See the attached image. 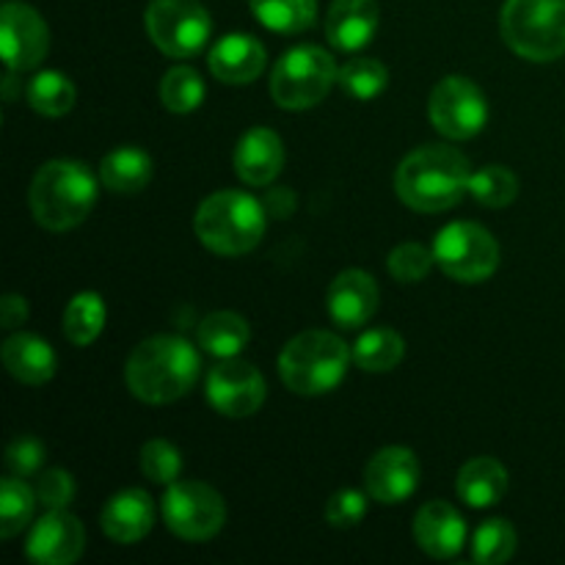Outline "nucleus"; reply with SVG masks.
I'll return each mask as SVG.
<instances>
[{
	"mask_svg": "<svg viewBox=\"0 0 565 565\" xmlns=\"http://www.w3.org/2000/svg\"><path fill=\"white\" fill-rule=\"evenodd\" d=\"M469 193L486 207H505L519 196V180L505 166H486L469 177Z\"/></svg>",
	"mask_w": 565,
	"mask_h": 565,
	"instance_id": "nucleus-34",
	"label": "nucleus"
},
{
	"mask_svg": "<svg viewBox=\"0 0 565 565\" xmlns=\"http://www.w3.org/2000/svg\"><path fill=\"white\" fill-rule=\"evenodd\" d=\"M193 230L210 252L241 257L263 241L265 207L243 191H218L199 204Z\"/></svg>",
	"mask_w": 565,
	"mask_h": 565,
	"instance_id": "nucleus-4",
	"label": "nucleus"
},
{
	"mask_svg": "<svg viewBox=\"0 0 565 565\" xmlns=\"http://www.w3.org/2000/svg\"><path fill=\"white\" fill-rule=\"evenodd\" d=\"M103 533L116 544H138L154 524L152 497L141 489H127L110 497L103 508Z\"/></svg>",
	"mask_w": 565,
	"mask_h": 565,
	"instance_id": "nucleus-20",
	"label": "nucleus"
},
{
	"mask_svg": "<svg viewBox=\"0 0 565 565\" xmlns=\"http://www.w3.org/2000/svg\"><path fill=\"white\" fill-rule=\"evenodd\" d=\"M86 533L77 516L64 511H50L33 524L25 552L39 565H72L83 555Z\"/></svg>",
	"mask_w": 565,
	"mask_h": 565,
	"instance_id": "nucleus-15",
	"label": "nucleus"
},
{
	"mask_svg": "<svg viewBox=\"0 0 565 565\" xmlns=\"http://www.w3.org/2000/svg\"><path fill=\"white\" fill-rule=\"evenodd\" d=\"M326 307H329L331 320L340 329H362L379 309V285H375L373 276L359 268L342 270L331 281Z\"/></svg>",
	"mask_w": 565,
	"mask_h": 565,
	"instance_id": "nucleus-16",
	"label": "nucleus"
},
{
	"mask_svg": "<svg viewBox=\"0 0 565 565\" xmlns=\"http://www.w3.org/2000/svg\"><path fill=\"white\" fill-rule=\"evenodd\" d=\"M434 263V248H425L419 243H403L390 254V274L403 285H414L430 274Z\"/></svg>",
	"mask_w": 565,
	"mask_h": 565,
	"instance_id": "nucleus-36",
	"label": "nucleus"
},
{
	"mask_svg": "<svg viewBox=\"0 0 565 565\" xmlns=\"http://www.w3.org/2000/svg\"><path fill=\"white\" fill-rule=\"evenodd\" d=\"M141 472L147 475L152 483H160V486L177 483V478H180L182 472L180 450L166 439L147 441L141 450Z\"/></svg>",
	"mask_w": 565,
	"mask_h": 565,
	"instance_id": "nucleus-35",
	"label": "nucleus"
},
{
	"mask_svg": "<svg viewBox=\"0 0 565 565\" xmlns=\"http://www.w3.org/2000/svg\"><path fill=\"white\" fill-rule=\"evenodd\" d=\"M147 33L169 58H191L207 44L213 20L199 0H152L147 6Z\"/></svg>",
	"mask_w": 565,
	"mask_h": 565,
	"instance_id": "nucleus-9",
	"label": "nucleus"
},
{
	"mask_svg": "<svg viewBox=\"0 0 565 565\" xmlns=\"http://www.w3.org/2000/svg\"><path fill=\"white\" fill-rule=\"evenodd\" d=\"M268 386L259 370L237 359H221L207 375V401L224 417H252L265 403Z\"/></svg>",
	"mask_w": 565,
	"mask_h": 565,
	"instance_id": "nucleus-12",
	"label": "nucleus"
},
{
	"mask_svg": "<svg viewBox=\"0 0 565 565\" xmlns=\"http://www.w3.org/2000/svg\"><path fill=\"white\" fill-rule=\"evenodd\" d=\"M500 31L522 58L546 64L565 55V0H505Z\"/></svg>",
	"mask_w": 565,
	"mask_h": 565,
	"instance_id": "nucleus-6",
	"label": "nucleus"
},
{
	"mask_svg": "<svg viewBox=\"0 0 565 565\" xmlns=\"http://www.w3.org/2000/svg\"><path fill=\"white\" fill-rule=\"evenodd\" d=\"M31 213L50 232L75 230L97 202V177L77 160H50L31 182Z\"/></svg>",
	"mask_w": 565,
	"mask_h": 565,
	"instance_id": "nucleus-3",
	"label": "nucleus"
},
{
	"mask_svg": "<svg viewBox=\"0 0 565 565\" xmlns=\"http://www.w3.org/2000/svg\"><path fill=\"white\" fill-rule=\"evenodd\" d=\"M353 351L331 331H303L279 356V375L296 395L318 397L342 384Z\"/></svg>",
	"mask_w": 565,
	"mask_h": 565,
	"instance_id": "nucleus-5",
	"label": "nucleus"
},
{
	"mask_svg": "<svg viewBox=\"0 0 565 565\" xmlns=\"http://www.w3.org/2000/svg\"><path fill=\"white\" fill-rule=\"evenodd\" d=\"M340 77L334 58L318 44L292 47L276 61L270 72V94L276 105L287 110H307L323 103Z\"/></svg>",
	"mask_w": 565,
	"mask_h": 565,
	"instance_id": "nucleus-7",
	"label": "nucleus"
},
{
	"mask_svg": "<svg viewBox=\"0 0 565 565\" xmlns=\"http://www.w3.org/2000/svg\"><path fill=\"white\" fill-rule=\"evenodd\" d=\"M163 522L177 539L210 541L226 522V505L215 489L199 480H177L163 497Z\"/></svg>",
	"mask_w": 565,
	"mask_h": 565,
	"instance_id": "nucleus-10",
	"label": "nucleus"
},
{
	"mask_svg": "<svg viewBox=\"0 0 565 565\" xmlns=\"http://www.w3.org/2000/svg\"><path fill=\"white\" fill-rule=\"evenodd\" d=\"M47 25L36 9L25 3H6L0 9V47L9 72H31L47 55Z\"/></svg>",
	"mask_w": 565,
	"mask_h": 565,
	"instance_id": "nucleus-13",
	"label": "nucleus"
},
{
	"mask_svg": "<svg viewBox=\"0 0 565 565\" xmlns=\"http://www.w3.org/2000/svg\"><path fill=\"white\" fill-rule=\"evenodd\" d=\"M28 105L42 116H64L70 114L75 105V86L61 72H39L31 83H28Z\"/></svg>",
	"mask_w": 565,
	"mask_h": 565,
	"instance_id": "nucleus-29",
	"label": "nucleus"
},
{
	"mask_svg": "<svg viewBox=\"0 0 565 565\" xmlns=\"http://www.w3.org/2000/svg\"><path fill=\"white\" fill-rule=\"evenodd\" d=\"M469 160L452 147H419L397 166L395 191L417 213H441L469 193Z\"/></svg>",
	"mask_w": 565,
	"mask_h": 565,
	"instance_id": "nucleus-2",
	"label": "nucleus"
},
{
	"mask_svg": "<svg viewBox=\"0 0 565 565\" xmlns=\"http://www.w3.org/2000/svg\"><path fill=\"white\" fill-rule=\"evenodd\" d=\"M152 158L138 147H119L108 152L99 166V177H103L105 188L114 193L130 196V193L143 191L152 180Z\"/></svg>",
	"mask_w": 565,
	"mask_h": 565,
	"instance_id": "nucleus-24",
	"label": "nucleus"
},
{
	"mask_svg": "<svg viewBox=\"0 0 565 565\" xmlns=\"http://www.w3.org/2000/svg\"><path fill=\"white\" fill-rule=\"evenodd\" d=\"M367 497L356 489L337 491L326 505V522L331 527H356L367 516Z\"/></svg>",
	"mask_w": 565,
	"mask_h": 565,
	"instance_id": "nucleus-39",
	"label": "nucleus"
},
{
	"mask_svg": "<svg viewBox=\"0 0 565 565\" xmlns=\"http://www.w3.org/2000/svg\"><path fill=\"white\" fill-rule=\"evenodd\" d=\"M265 47L252 33H230L210 50V72L230 86L257 81L265 70Z\"/></svg>",
	"mask_w": 565,
	"mask_h": 565,
	"instance_id": "nucleus-19",
	"label": "nucleus"
},
{
	"mask_svg": "<svg viewBox=\"0 0 565 565\" xmlns=\"http://www.w3.org/2000/svg\"><path fill=\"white\" fill-rule=\"evenodd\" d=\"M281 166H285V143L270 127H252L237 141L235 171L246 185H268L279 177Z\"/></svg>",
	"mask_w": 565,
	"mask_h": 565,
	"instance_id": "nucleus-18",
	"label": "nucleus"
},
{
	"mask_svg": "<svg viewBox=\"0 0 565 565\" xmlns=\"http://www.w3.org/2000/svg\"><path fill=\"white\" fill-rule=\"evenodd\" d=\"M199 345L215 359H232L248 345V323L235 312H213L199 323Z\"/></svg>",
	"mask_w": 565,
	"mask_h": 565,
	"instance_id": "nucleus-25",
	"label": "nucleus"
},
{
	"mask_svg": "<svg viewBox=\"0 0 565 565\" xmlns=\"http://www.w3.org/2000/svg\"><path fill=\"white\" fill-rule=\"evenodd\" d=\"M458 497L467 502L469 508H491L505 497L508 491V472L497 458H472L469 463H463L461 472H458L456 483Z\"/></svg>",
	"mask_w": 565,
	"mask_h": 565,
	"instance_id": "nucleus-23",
	"label": "nucleus"
},
{
	"mask_svg": "<svg viewBox=\"0 0 565 565\" xmlns=\"http://www.w3.org/2000/svg\"><path fill=\"white\" fill-rule=\"evenodd\" d=\"M33 491L47 511H64L75 500V480L64 469H44V472H39Z\"/></svg>",
	"mask_w": 565,
	"mask_h": 565,
	"instance_id": "nucleus-37",
	"label": "nucleus"
},
{
	"mask_svg": "<svg viewBox=\"0 0 565 565\" xmlns=\"http://www.w3.org/2000/svg\"><path fill=\"white\" fill-rule=\"evenodd\" d=\"M105 303L97 292H81L70 301L64 312V334L72 345L86 348L103 334Z\"/></svg>",
	"mask_w": 565,
	"mask_h": 565,
	"instance_id": "nucleus-28",
	"label": "nucleus"
},
{
	"mask_svg": "<svg viewBox=\"0 0 565 565\" xmlns=\"http://www.w3.org/2000/svg\"><path fill=\"white\" fill-rule=\"evenodd\" d=\"M44 463V445L36 436H20L9 445L6 450V467L14 478H33V475L42 472Z\"/></svg>",
	"mask_w": 565,
	"mask_h": 565,
	"instance_id": "nucleus-38",
	"label": "nucleus"
},
{
	"mask_svg": "<svg viewBox=\"0 0 565 565\" xmlns=\"http://www.w3.org/2000/svg\"><path fill=\"white\" fill-rule=\"evenodd\" d=\"M414 541L425 555L436 557V561H450L463 550L467 522L447 502H428L419 508L417 519H414Z\"/></svg>",
	"mask_w": 565,
	"mask_h": 565,
	"instance_id": "nucleus-17",
	"label": "nucleus"
},
{
	"mask_svg": "<svg viewBox=\"0 0 565 565\" xmlns=\"http://www.w3.org/2000/svg\"><path fill=\"white\" fill-rule=\"evenodd\" d=\"M337 83H340L348 97L373 99L390 83V72H386V66L379 58H364L362 55V58H351L342 66Z\"/></svg>",
	"mask_w": 565,
	"mask_h": 565,
	"instance_id": "nucleus-33",
	"label": "nucleus"
},
{
	"mask_svg": "<svg viewBox=\"0 0 565 565\" xmlns=\"http://www.w3.org/2000/svg\"><path fill=\"white\" fill-rule=\"evenodd\" d=\"M428 114L441 136L452 141H467L478 136L489 121V103L469 77L450 75L430 94Z\"/></svg>",
	"mask_w": 565,
	"mask_h": 565,
	"instance_id": "nucleus-11",
	"label": "nucleus"
},
{
	"mask_svg": "<svg viewBox=\"0 0 565 565\" xmlns=\"http://www.w3.org/2000/svg\"><path fill=\"white\" fill-rule=\"evenodd\" d=\"M370 500L381 505L406 502L419 486V461L408 447H384L375 452L364 472Z\"/></svg>",
	"mask_w": 565,
	"mask_h": 565,
	"instance_id": "nucleus-14",
	"label": "nucleus"
},
{
	"mask_svg": "<svg viewBox=\"0 0 565 565\" xmlns=\"http://www.w3.org/2000/svg\"><path fill=\"white\" fill-rule=\"evenodd\" d=\"M160 99L171 114H191L204 99V81L191 66H174L160 83Z\"/></svg>",
	"mask_w": 565,
	"mask_h": 565,
	"instance_id": "nucleus-31",
	"label": "nucleus"
},
{
	"mask_svg": "<svg viewBox=\"0 0 565 565\" xmlns=\"http://www.w3.org/2000/svg\"><path fill=\"white\" fill-rule=\"evenodd\" d=\"M254 17L274 33H301L318 17V0H248Z\"/></svg>",
	"mask_w": 565,
	"mask_h": 565,
	"instance_id": "nucleus-27",
	"label": "nucleus"
},
{
	"mask_svg": "<svg viewBox=\"0 0 565 565\" xmlns=\"http://www.w3.org/2000/svg\"><path fill=\"white\" fill-rule=\"evenodd\" d=\"M199 353L182 337L158 334L143 340L130 353L125 367L127 390L143 403L166 406L193 390L199 379Z\"/></svg>",
	"mask_w": 565,
	"mask_h": 565,
	"instance_id": "nucleus-1",
	"label": "nucleus"
},
{
	"mask_svg": "<svg viewBox=\"0 0 565 565\" xmlns=\"http://www.w3.org/2000/svg\"><path fill=\"white\" fill-rule=\"evenodd\" d=\"M403 337L392 329H370L353 345V362L364 373H390L403 362Z\"/></svg>",
	"mask_w": 565,
	"mask_h": 565,
	"instance_id": "nucleus-26",
	"label": "nucleus"
},
{
	"mask_svg": "<svg viewBox=\"0 0 565 565\" xmlns=\"http://www.w3.org/2000/svg\"><path fill=\"white\" fill-rule=\"evenodd\" d=\"M516 552V530L505 519H489L478 527L472 541V561L480 565H497L511 561Z\"/></svg>",
	"mask_w": 565,
	"mask_h": 565,
	"instance_id": "nucleus-32",
	"label": "nucleus"
},
{
	"mask_svg": "<svg viewBox=\"0 0 565 565\" xmlns=\"http://www.w3.org/2000/svg\"><path fill=\"white\" fill-rule=\"evenodd\" d=\"M36 502V491L25 486V480L14 478V475L6 478L0 483V535L14 539L17 533H22V527H28L31 522Z\"/></svg>",
	"mask_w": 565,
	"mask_h": 565,
	"instance_id": "nucleus-30",
	"label": "nucleus"
},
{
	"mask_svg": "<svg viewBox=\"0 0 565 565\" xmlns=\"http://www.w3.org/2000/svg\"><path fill=\"white\" fill-rule=\"evenodd\" d=\"M28 318V303L22 296H6L3 307H0V320H3V329H17V326L25 323Z\"/></svg>",
	"mask_w": 565,
	"mask_h": 565,
	"instance_id": "nucleus-40",
	"label": "nucleus"
},
{
	"mask_svg": "<svg viewBox=\"0 0 565 565\" xmlns=\"http://www.w3.org/2000/svg\"><path fill=\"white\" fill-rule=\"evenodd\" d=\"M434 257L450 279L478 285L494 276L500 265V246L486 226L475 221H456L436 235Z\"/></svg>",
	"mask_w": 565,
	"mask_h": 565,
	"instance_id": "nucleus-8",
	"label": "nucleus"
},
{
	"mask_svg": "<svg viewBox=\"0 0 565 565\" xmlns=\"http://www.w3.org/2000/svg\"><path fill=\"white\" fill-rule=\"evenodd\" d=\"M3 364L17 381L31 386L47 384L55 375L58 359L50 342L36 334H14L3 342Z\"/></svg>",
	"mask_w": 565,
	"mask_h": 565,
	"instance_id": "nucleus-22",
	"label": "nucleus"
},
{
	"mask_svg": "<svg viewBox=\"0 0 565 565\" xmlns=\"http://www.w3.org/2000/svg\"><path fill=\"white\" fill-rule=\"evenodd\" d=\"M379 31L375 0H334L326 17V36L342 53H353L370 44Z\"/></svg>",
	"mask_w": 565,
	"mask_h": 565,
	"instance_id": "nucleus-21",
	"label": "nucleus"
}]
</instances>
